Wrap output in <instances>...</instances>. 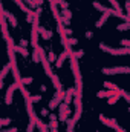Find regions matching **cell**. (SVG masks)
<instances>
[{
	"mask_svg": "<svg viewBox=\"0 0 130 132\" xmlns=\"http://www.w3.org/2000/svg\"><path fill=\"white\" fill-rule=\"evenodd\" d=\"M14 51L15 52H18V54H22V57H29V51L26 49V48H22V46H14Z\"/></svg>",
	"mask_w": 130,
	"mask_h": 132,
	"instance_id": "obj_13",
	"label": "cell"
},
{
	"mask_svg": "<svg viewBox=\"0 0 130 132\" xmlns=\"http://www.w3.org/2000/svg\"><path fill=\"white\" fill-rule=\"evenodd\" d=\"M11 121H12V120H11L9 117H8V118H0V126H2V128H3V126H9Z\"/></svg>",
	"mask_w": 130,
	"mask_h": 132,
	"instance_id": "obj_26",
	"label": "cell"
},
{
	"mask_svg": "<svg viewBox=\"0 0 130 132\" xmlns=\"http://www.w3.org/2000/svg\"><path fill=\"white\" fill-rule=\"evenodd\" d=\"M40 115H41V117H48V115H49V109H48V108H43V109L40 111Z\"/></svg>",
	"mask_w": 130,
	"mask_h": 132,
	"instance_id": "obj_32",
	"label": "cell"
},
{
	"mask_svg": "<svg viewBox=\"0 0 130 132\" xmlns=\"http://www.w3.org/2000/svg\"><path fill=\"white\" fill-rule=\"evenodd\" d=\"M104 88H106V89H118V86L113 85L112 81H104Z\"/></svg>",
	"mask_w": 130,
	"mask_h": 132,
	"instance_id": "obj_27",
	"label": "cell"
},
{
	"mask_svg": "<svg viewBox=\"0 0 130 132\" xmlns=\"http://www.w3.org/2000/svg\"><path fill=\"white\" fill-rule=\"evenodd\" d=\"M46 59H48V62H49V63H54V62L57 60V54H55L54 51H49V52H48V55H46Z\"/></svg>",
	"mask_w": 130,
	"mask_h": 132,
	"instance_id": "obj_19",
	"label": "cell"
},
{
	"mask_svg": "<svg viewBox=\"0 0 130 132\" xmlns=\"http://www.w3.org/2000/svg\"><path fill=\"white\" fill-rule=\"evenodd\" d=\"M94 8H95V9H98V11H101V12H106V9H107V6L101 5L99 2H94Z\"/></svg>",
	"mask_w": 130,
	"mask_h": 132,
	"instance_id": "obj_23",
	"label": "cell"
},
{
	"mask_svg": "<svg viewBox=\"0 0 130 132\" xmlns=\"http://www.w3.org/2000/svg\"><path fill=\"white\" fill-rule=\"evenodd\" d=\"M121 45H123L124 48H130V40H127V38H124V40H121Z\"/></svg>",
	"mask_w": 130,
	"mask_h": 132,
	"instance_id": "obj_34",
	"label": "cell"
},
{
	"mask_svg": "<svg viewBox=\"0 0 130 132\" xmlns=\"http://www.w3.org/2000/svg\"><path fill=\"white\" fill-rule=\"evenodd\" d=\"M29 101L31 103H38V101H41V95H29Z\"/></svg>",
	"mask_w": 130,
	"mask_h": 132,
	"instance_id": "obj_28",
	"label": "cell"
},
{
	"mask_svg": "<svg viewBox=\"0 0 130 132\" xmlns=\"http://www.w3.org/2000/svg\"><path fill=\"white\" fill-rule=\"evenodd\" d=\"M32 62H34V63H40V54H38V49H37V46L34 48V52H32Z\"/></svg>",
	"mask_w": 130,
	"mask_h": 132,
	"instance_id": "obj_21",
	"label": "cell"
},
{
	"mask_svg": "<svg viewBox=\"0 0 130 132\" xmlns=\"http://www.w3.org/2000/svg\"><path fill=\"white\" fill-rule=\"evenodd\" d=\"M64 34L67 35V37H69V35H72V34H73V31H72V29L67 26V28H64Z\"/></svg>",
	"mask_w": 130,
	"mask_h": 132,
	"instance_id": "obj_35",
	"label": "cell"
},
{
	"mask_svg": "<svg viewBox=\"0 0 130 132\" xmlns=\"http://www.w3.org/2000/svg\"><path fill=\"white\" fill-rule=\"evenodd\" d=\"M58 104H60V103H58V101H57L55 98H51V101H49V106H48V109H49V111H52V109H55V108H57Z\"/></svg>",
	"mask_w": 130,
	"mask_h": 132,
	"instance_id": "obj_24",
	"label": "cell"
},
{
	"mask_svg": "<svg viewBox=\"0 0 130 132\" xmlns=\"http://www.w3.org/2000/svg\"><path fill=\"white\" fill-rule=\"evenodd\" d=\"M51 80H52V85H54L55 89H61V88H63V86H61V81H60V77H58L57 74H52V75H51Z\"/></svg>",
	"mask_w": 130,
	"mask_h": 132,
	"instance_id": "obj_12",
	"label": "cell"
},
{
	"mask_svg": "<svg viewBox=\"0 0 130 132\" xmlns=\"http://www.w3.org/2000/svg\"><path fill=\"white\" fill-rule=\"evenodd\" d=\"M84 55V49H78V51H72V54H70V57H73V59H81Z\"/></svg>",
	"mask_w": 130,
	"mask_h": 132,
	"instance_id": "obj_18",
	"label": "cell"
},
{
	"mask_svg": "<svg viewBox=\"0 0 130 132\" xmlns=\"http://www.w3.org/2000/svg\"><path fill=\"white\" fill-rule=\"evenodd\" d=\"M54 2H55V5H60L61 9H69V3L66 0H54Z\"/></svg>",
	"mask_w": 130,
	"mask_h": 132,
	"instance_id": "obj_22",
	"label": "cell"
},
{
	"mask_svg": "<svg viewBox=\"0 0 130 132\" xmlns=\"http://www.w3.org/2000/svg\"><path fill=\"white\" fill-rule=\"evenodd\" d=\"M5 19L9 22V25H11L12 28H17L18 22H17V19H15V15H14L12 12H9V11H5Z\"/></svg>",
	"mask_w": 130,
	"mask_h": 132,
	"instance_id": "obj_7",
	"label": "cell"
},
{
	"mask_svg": "<svg viewBox=\"0 0 130 132\" xmlns=\"http://www.w3.org/2000/svg\"><path fill=\"white\" fill-rule=\"evenodd\" d=\"M92 35H94L92 31H87V32H86V37H87V38H92Z\"/></svg>",
	"mask_w": 130,
	"mask_h": 132,
	"instance_id": "obj_40",
	"label": "cell"
},
{
	"mask_svg": "<svg viewBox=\"0 0 130 132\" xmlns=\"http://www.w3.org/2000/svg\"><path fill=\"white\" fill-rule=\"evenodd\" d=\"M15 89H17V85L15 83H12L8 89H6V95H5V103L9 106V104H12V97H14V92H15Z\"/></svg>",
	"mask_w": 130,
	"mask_h": 132,
	"instance_id": "obj_4",
	"label": "cell"
},
{
	"mask_svg": "<svg viewBox=\"0 0 130 132\" xmlns=\"http://www.w3.org/2000/svg\"><path fill=\"white\" fill-rule=\"evenodd\" d=\"M99 121H101L103 125H106L107 128H112V129L116 126V120H115V118H107V117H104L103 114L99 115Z\"/></svg>",
	"mask_w": 130,
	"mask_h": 132,
	"instance_id": "obj_6",
	"label": "cell"
},
{
	"mask_svg": "<svg viewBox=\"0 0 130 132\" xmlns=\"http://www.w3.org/2000/svg\"><path fill=\"white\" fill-rule=\"evenodd\" d=\"M70 115H72V109H70V106L61 101V103L58 104V120H60V121H66Z\"/></svg>",
	"mask_w": 130,
	"mask_h": 132,
	"instance_id": "obj_2",
	"label": "cell"
},
{
	"mask_svg": "<svg viewBox=\"0 0 130 132\" xmlns=\"http://www.w3.org/2000/svg\"><path fill=\"white\" fill-rule=\"evenodd\" d=\"M66 59H67V52H66V51H63L61 54H58V57H57V60H55V68H61Z\"/></svg>",
	"mask_w": 130,
	"mask_h": 132,
	"instance_id": "obj_10",
	"label": "cell"
},
{
	"mask_svg": "<svg viewBox=\"0 0 130 132\" xmlns=\"http://www.w3.org/2000/svg\"><path fill=\"white\" fill-rule=\"evenodd\" d=\"M109 17H110V12H103L101 19H99L97 23H95V26H97V28H101V26H103V25H104V23L109 20Z\"/></svg>",
	"mask_w": 130,
	"mask_h": 132,
	"instance_id": "obj_11",
	"label": "cell"
},
{
	"mask_svg": "<svg viewBox=\"0 0 130 132\" xmlns=\"http://www.w3.org/2000/svg\"><path fill=\"white\" fill-rule=\"evenodd\" d=\"M119 94H121V97H124L127 101H130V95L127 94V91H124V89H121V88H119Z\"/></svg>",
	"mask_w": 130,
	"mask_h": 132,
	"instance_id": "obj_30",
	"label": "cell"
},
{
	"mask_svg": "<svg viewBox=\"0 0 130 132\" xmlns=\"http://www.w3.org/2000/svg\"><path fill=\"white\" fill-rule=\"evenodd\" d=\"M11 71V65H9V62L6 63V65L3 66V69L0 71V89L3 88V80H5V77L8 75V72Z\"/></svg>",
	"mask_w": 130,
	"mask_h": 132,
	"instance_id": "obj_9",
	"label": "cell"
},
{
	"mask_svg": "<svg viewBox=\"0 0 130 132\" xmlns=\"http://www.w3.org/2000/svg\"><path fill=\"white\" fill-rule=\"evenodd\" d=\"M61 25L64 26V28H67L69 25H70V19H72V11L70 9H63L61 12Z\"/></svg>",
	"mask_w": 130,
	"mask_h": 132,
	"instance_id": "obj_5",
	"label": "cell"
},
{
	"mask_svg": "<svg viewBox=\"0 0 130 132\" xmlns=\"http://www.w3.org/2000/svg\"><path fill=\"white\" fill-rule=\"evenodd\" d=\"M77 43H78V40H77L75 37H70V38L67 37V45H69V46H75Z\"/></svg>",
	"mask_w": 130,
	"mask_h": 132,
	"instance_id": "obj_29",
	"label": "cell"
},
{
	"mask_svg": "<svg viewBox=\"0 0 130 132\" xmlns=\"http://www.w3.org/2000/svg\"><path fill=\"white\" fill-rule=\"evenodd\" d=\"M35 121H29V125H28V128H26V132H35Z\"/></svg>",
	"mask_w": 130,
	"mask_h": 132,
	"instance_id": "obj_31",
	"label": "cell"
},
{
	"mask_svg": "<svg viewBox=\"0 0 130 132\" xmlns=\"http://www.w3.org/2000/svg\"><path fill=\"white\" fill-rule=\"evenodd\" d=\"M17 89H20V91H22V94H23L25 100L29 98V95H31V94H29V91H28V88H26V86H23V85H18V86H17Z\"/></svg>",
	"mask_w": 130,
	"mask_h": 132,
	"instance_id": "obj_16",
	"label": "cell"
},
{
	"mask_svg": "<svg viewBox=\"0 0 130 132\" xmlns=\"http://www.w3.org/2000/svg\"><path fill=\"white\" fill-rule=\"evenodd\" d=\"M17 131H18V128H9V129H3L0 132H17Z\"/></svg>",
	"mask_w": 130,
	"mask_h": 132,
	"instance_id": "obj_36",
	"label": "cell"
},
{
	"mask_svg": "<svg viewBox=\"0 0 130 132\" xmlns=\"http://www.w3.org/2000/svg\"><path fill=\"white\" fill-rule=\"evenodd\" d=\"M130 28V22H124L123 25H118V31H127Z\"/></svg>",
	"mask_w": 130,
	"mask_h": 132,
	"instance_id": "obj_25",
	"label": "cell"
},
{
	"mask_svg": "<svg viewBox=\"0 0 130 132\" xmlns=\"http://www.w3.org/2000/svg\"><path fill=\"white\" fill-rule=\"evenodd\" d=\"M48 131L49 132H58V121H57V120L49 121V125H48Z\"/></svg>",
	"mask_w": 130,
	"mask_h": 132,
	"instance_id": "obj_14",
	"label": "cell"
},
{
	"mask_svg": "<svg viewBox=\"0 0 130 132\" xmlns=\"http://www.w3.org/2000/svg\"><path fill=\"white\" fill-rule=\"evenodd\" d=\"M109 3L112 5V8L116 11V12H123V9H121V6H119V3L116 2V0H109Z\"/></svg>",
	"mask_w": 130,
	"mask_h": 132,
	"instance_id": "obj_20",
	"label": "cell"
},
{
	"mask_svg": "<svg viewBox=\"0 0 130 132\" xmlns=\"http://www.w3.org/2000/svg\"><path fill=\"white\" fill-rule=\"evenodd\" d=\"M99 49L104 51V52H109L112 55H127L130 54V48H119V49H115V48H110L104 43H99Z\"/></svg>",
	"mask_w": 130,
	"mask_h": 132,
	"instance_id": "obj_1",
	"label": "cell"
},
{
	"mask_svg": "<svg viewBox=\"0 0 130 132\" xmlns=\"http://www.w3.org/2000/svg\"><path fill=\"white\" fill-rule=\"evenodd\" d=\"M38 34H40L44 40H51L52 35H54V32H52L51 29H44V26H38Z\"/></svg>",
	"mask_w": 130,
	"mask_h": 132,
	"instance_id": "obj_8",
	"label": "cell"
},
{
	"mask_svg": "<svg viewBox=\"0 0 130 132\" xmlns=\"http://www.w3.org/2000/svg\"><path fill=\"white\" fill-rule=\"evenodd\" d=\"M46 91H48V86H46V85H41V86H40V92H43V94H44Z\"/></svg>",
	"mask_w": 130,
	"mask_h": 132,
	"instance_id": "obj_38",
	"label": "cell"
},
{
	"mask_svg": "<svg viewBox=\"0 0 130 132\" xmlns=\"http://www.w3.org/2000/svg\"><path fill=\"white\" fill-rule=\"evenodd\" d=\"M101 72H103V74H107V75H112V74H129L130 69L127 66H124V68L116 66V68H103Z\"/></svg>",
	"mask_w": 130,
	"mask_h": 132,
	"instance_id": "obj_3",
	"label": "cell"
},
{
	"mask_svg": "<svg viewBox=\"0 0 130 132\" xmlns=\"http://www.w3.org/2000/svg\"><path fill=\"white\" fill-rule=\"evenodd\" d=\"M48 117H49V120H51V121H52V120H57V115H55V114H51V112H49V115H48Z\"/></svg>",
	"mask_w": 130,
	"mask_h": 132,
	"instance_id": "obj_39",
	"label": "cell"
},
{
	"mask_svg": "<svg viewBox=\"0 0 130 132\" xmlns=\"http://www.w3.org/2000/svg\"><path fill=\"white\" fill-rule=\"evenodd\" d=\"M54 98L57 100L58 103L63 101V98H64V91H63V88H61V89H57V92L54 94Z\"/></svg>",
	"mask_w": 130,
	"mask_h": 132,
	"instance_id": "obj_15",
	"label": "cell"
},
{
	"mask_svg": "<svg viewBox=\"0 0 130 132\" xmlns=\"http://www.w3.org/2000/svg\"><path fill=\"white\" fill-rule=\"evenodd\" d=\"M32 81H34L32 77H22V78H20V83H18V85H23V86H26V85H31ZM18 85H17V86H18Z\"/></svg>",
	"mask_w": 130,
	"mask_h": 132,
	"instance_id": "obj_17",
	"label": "cell"
},
{
	"mask_svg": "<svg viewBox=\"0 0 130 132\" xmlns=\"http://www.w3.org/2000/svg\"><path fill=\"white\" fill-rule=\"evenodd\" d=\"M28 45H29V42H28L26 38H22V40H20V45H18V46H22V48H26Z\"/></svg>",
	"mask_w": 130,
	"mask_h": 132,
	"instance_id": "obj_33",
	"label": "cell"
},
{
	"mask_svg": "<svg viewBox=\"0 0 130 132\" xmlns=\"http://www.w3.org/2000/svg\"><path fill=\"white\" fill-rule=\"evenodd\" d=\"M113 129H115V131H116V132H126V131H124V129H123V128H121V126H119V125H118V123H116V126H115Z\"/></svg>",
	"mask_w": 130,
	"mask_h": 132,
	"instance_id": "obj_37",
	"label": "cell"
}]
</instances>
